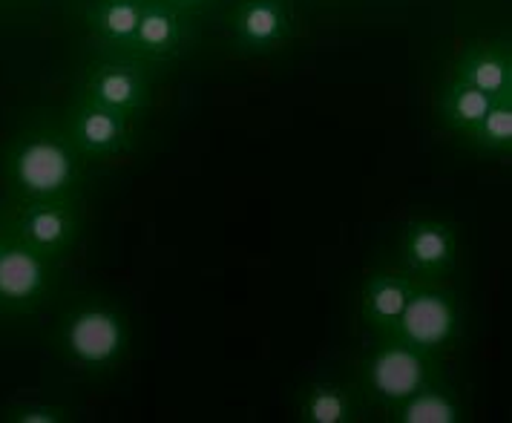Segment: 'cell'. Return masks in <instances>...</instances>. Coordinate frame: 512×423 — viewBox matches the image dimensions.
I'll list each match as a JSON object with an SVG mask.
<instances>
[{
    "label": "cell",
    "mask_w": 512,
    "mask_h": 423,
    "mask_svg": "<svg viewBox=\"0 0 512 423\" xmlns=\"http://www.w3.org/2000/svg\"><path fill=\"white\" fill-rule=\"evenodd\" d=\"M481 153H510L512 150V95L492 98L484 118L464 136Z\"/></svg>",
    "instance_id": "ac0fdd59"
},
{
    "label": "cell",
    "mask_w": 512,
    "mask_h": 423,
    "mask_svg": "<svg viewBox=\"0 0 512 423\" xmlns=\"http://www.w3.org/2000/svg\"><path fill=\"white\" fill-rule=\"evenodd\" d=\"M3 170L12 202L72 199L84 176V156L72 144L64 121H47L12 141Z\"/></svg>",
    "instance_id": "6da1fadb"
},
{
    "label": "cell",
    "mask_w": 512,
    "mask_h": 423,
    "mask_svg": "<svg viewBox=\"0 0 512 423\" xmlns=\"http://www.w3.org/2000/svg\"><path fill=\"white\" fill-rule=\"evenodd\" d=\"M0 225L26 245L47 254L49 259L67 257L81 234V208L78 199H49V202H12Z\"/></svg>",
    "instance_id": "5b68a950"
},
{
    "label": "cell",
    "mask_w": 512,
    "mask_h": 423,
    "mask_svg": "<svg viewBox=\"0 0 512 423\" xmlns=\"http://www.w3.org/2000/svg\"><path fill=\"white\" fill-rule=\"evenodd\" d=\"M193 18L164 0H144L133 38V58L139 61H170L187 47Z\"/></svg>",
    "instance_id": "7c38bea8"
},
{
    "label": "cell",
    "mask_w": 512,
    "mask_h": 423,
    "mask_svg": "<svg viewBox=\"0 0 512 423\" xmlns=\"http://www.w3.org/2000/svg\"><path fill=\"white\" fill-rule=\"evenodd\" d=\"M144 0H90L87 26L98 41L113 55H133V38Z\"/></svg>",
    "instance_id": "5bb4252c"
},
{
    "label": "cell",
    "mask_w": 512,
    "mask_h": 423,
    "mask_svg": "<svg viewBox=\"0 0 512 423\" xmlns=\"http://www.w3.org/2000/svg\"><path fill=\"white\" fill-rule=\"evenodd\" d=\"M72 412L67 406L47 403V400H24L3 412V421L9 423H67Z\"/></svg>",
    "instance_id": "d6986e66"
},
{
    "label": "cell",
    "mask_w": 512,
    "mask_h": 423,
    "mask_svg": "<svg viewBox=\"0 0 512 423\" xmlns=\"http://www.w3.org/2000/svg\"><path fill=\"white\" fill-rule=\"evenodd\" d=\"M78 95L121 116L139 118L150 104V75L144 61L133 55H113L84 72Z\"/></svg>",
    "instance_id": "52a82bcc"
},
{
    "label": "cell",
    "mask_w": 512,
    "mask_h": 423,
    "mask_svg": "<svg viewBox=\"0 0 512 423\" xmlns=\"http://www.w3.org/2000/svg\"><path fill=\"white\" fill-rule=\"evenodd\" d=\"M389 412L397 423H461L466 418L458 395L438 383V377L429 380L415 395L400 400Z\"/></svg>",
    "instance_id": "9a60e30c"
},
{
    "label": "cell",
    "mask_w": 512,
    "mask_h": 423,
    "mask_svg": "<svg viewBox=\"0 0 512 423\" xmlns=\"http://www.w3.org/2000/svg\"><path fill=\"white\" fill-rule=\"evenodd\" d=\"M415 277L403 268H374L366 274L360 288V320L377 337H389L395 331L403 308L415 291Z\"/></svg>",
    "instance_id": "8fae6325"
},
{
    "label": "cell",
    "mask_w": 512,
    "mask_h": 423,
    "mask_svg": "<svg viewBox=\"0 0 512 423\" xmlns=\"http://www.w3.org/2000/svg\"><path fill=\"white\" fill-rule=\"evenodd\" d=\"M64 127L78 153L90 162H104L127 150L133 118L121 116L110 107H101L84 95H75L64 113Z\"/></svg>",
    "instance_id": "ba28073f"
},
{
    "label": "cell",
    "mask_w": 512,
    "mask_h": 423,
    "mask_svg": "<svg viewBox=\"0 0 512 423\" xmlns=\"http://www.w3.org/2000/svg\"><path fill=\"white\" fill-rule=\"evenodd\" d=\"M58 346L72 366L84 372H110L130 346L127 317L104 300L81 303L61 320Z\"/></svg>",
    "instance_id": "7a4b0ae2"
},
{
    "label": "cell",
    "mask_w": 512,
    "mask_h": 423,
    "mask_svg": "<svg viewBox=\"0 0 512 423\" xmlns=\"http://www.w3.org/2000/svg\"><path fill=\"white\" fill-rule=\"evenodd\" d=\"M458 259V234L438 216H415L400 234V268L415 280H441Z\"/></svg>",
    "instance_id": "9c48e42d"
},
{
    "label": "cell",
    "mask_w": 512,
    "mask_h": 423,
    "mask_svg": "<svg viewBox=\"0 0 512 423\" xmlns=\"http://www.w3.org/2000/svg\"><path fill=\"white\" fill-rule=\"evenodd\" d=\"M164 3H170V6H176V9H182L185 15H190V18H196V15H202V12H208L216 0H164Z\"/></svg>",
    "instance_id": "ffe728a7"
},
{
    "label": "cell",
    "mask_w": 512,
    "mask_h": 423,
    "mask_svg": "<svg viewBox=\"0 0 512 423\" xmlns=\"http://www.w3.org/2000/svg\"><path fill=\"white\" fill-rule=\"evenodd\" d=\"M489 104H492L489 95H484L481 90H475L472 84H466V81L452 75L441 93V121L452 133H458L464 139L466 133L484 118Z\"/></svg>",
    "instance_id": "e0dca14e"
},
{
    "label": "cell",
    "mask_w": 512,
    "mask_h": 423,
    "mask_svg": "<svg viewBox=\"0 0 512 423\" xmlns=\"http://www.w3.org/2000/svg\"><path fill=\"white\" fill-rule=\"evenodd\" d=\"M231 32L236 47L251 55L277 52L294 32L291 3L288 0H239L233 6Z\"/></svg>",
    "instance_id": "30bf717a"
},
{
    "label": "cell",
    "mask_w": 512,
    "mask_h": 423,
    "mask_svg": "<svg viewBox=\"0 0 512 423\" xmlns=\"http://www.w3.org/2000/svg\"><path fill=\"white\" fill-rule=\"evenodd\" d=\"M458 334H461V306L455 294L438 285V280H418L389 337H397L429 357H438L458 340Z\"/></svg>",
    "instance_id": "3957f363"
},
{
    "label": "cell",
    "mask_w": 512,
    "mask_h": 423,
    "mask_svg": "<svg viewBox=\"0 0 512 423\" xmlns=\"http://www.w3.org/2000/svg\"><path fill=\"white\" fill-rule=\"evenodd\" d=\"M380 343L360 363V383L366 395L392 409L400 400L415 395L429 380H435V357L406 346L397 337H377Z\"/></svg>",
    "instance_id": "277c9868"
},
{
    "label": "cell",
    "mask_w": 512,
    "mask_h": 423,
    "mask_svg": "<svg viewBox=\"0 0 512 423\" xmlns=\"http://www.w3.org/2000/svg\"><path fill=\"white\" fill-rule=\"evenodd\" d=\"M452 75L472 84L489 98L512 95V49L510 41H478L461 49Z\"/></svg>",
    "instance_id": "4fadbf2b"
},
{
    "label": "cell",
    "mask_w": 512,
    "mask_h": 423,
    "mask_svg": "<svg viewBox=\"0 0 512 423\" xmlns=\"http://www.w3.org/2000/svg\"><path fill=\"white\" fill-rule=\"evenodd\" d=\"M297 415L303 423H351L357 418V403L349 386L337 380H314L300 392Z\"/></svg>",
    "instance_id": "2e32d148"
},
{
    "label": "cell",
    "mask_w": 512,
    "mask_h": 423,
    "mask_svg": "<svg viewBox=\"0 0 512 423\" xmlns=\"http://www.w3.org/2000/svg\"><path fill=\"white\" fill-rule=\"evenodd\" d=\"M52 282L55 259L0 225V308L32 311L47 300Z\"/></svg>",
    "instance_id": "8992f818"
}]
</instances>
